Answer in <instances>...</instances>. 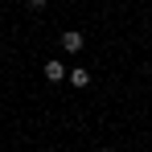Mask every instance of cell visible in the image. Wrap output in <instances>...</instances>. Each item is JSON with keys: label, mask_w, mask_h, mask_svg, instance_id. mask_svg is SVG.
Segmentation results:
<instances>
[{"label": "cell", "mask_w": 152, "mask_h": 152, "mask_svg": "<svg viewBox=\"0 0 152 152\" xmlns=\"http://www.w3.org/2000/svg\"><path fill=\"white\" fill-rule=\"evenodd\" d=\"M82 45H86V41H82L78 29H66V33H62V50H66V53H78Z\"/></svg>", "instance_id": "obj_1"}, {"label": "cell", "mask_w": 152, "mask_h": 152, "mask_svg": "<svg viewBox=\"0 0 152 152\" xmlns=\"http://www.w3.org/2000/svg\"><path fill=\"white\" fill-rule=\"evenodd\" d=\"M66 82H74L78 91H82V86H91V70H82V66H74V70H66Z\"/></svg>", "instance_id": "obj_2"}, {"label": "cell", "mask_w": 152, "mask_h": 152, "mask_svg": "<svg viewBox=\"0 0 152 152\" xmlns=\"http://www.w3.org/2000/svg\"><path fill=\"white\" fill-rule=\"evenodd\" d=\"M45 82H66V66L62 62H45Z\"/></svg>", "instance_id": "obj_3"}, {"label": "cell", "mask_w": 152, "mask_h": 152, "mask_svg": "<svg viewBox=\"0 0 152 152\" xmlns=\"http://www.w3.org/2000/svg\"><path fill=\"white\" fill-rule=\"evenodd\" d=\"M29 4H37V8H41V4H45V0H29Z\"/></svg>", "instance_id": "obj_4"}, {"label": "cell", "mask_w": 152, "mask_h": 152, "mask_svg": "<svg viewBox=\"0 0 152 152\" xmlns=\"http://www.w3.org/2000/svg\"><path fill=\"white\" fill-rule=\"evenodd\" d=\"M99 152H115V148H99Z\"/></svg>", "instance_id": "obj_5"}]
</instances>
